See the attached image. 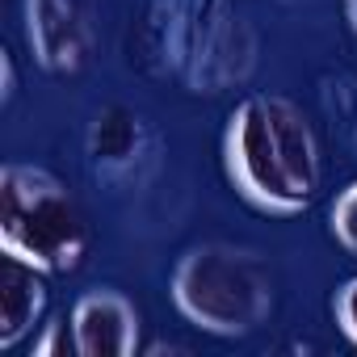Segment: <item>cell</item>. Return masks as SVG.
<instances>
[{"label":"cell","mask_w":357,"mask_h":357,"mask_svg":"<svg viewBox=\"0 0 357 357\" xmlns=\"http://www.w3.org/2000/svg\"><path fill=\"white\" fill-rule=\"evenodd\" d=\"M286 5H294V0H286Z\"/></svg>","instance_id":"15"},{"label":"cell","mask_w":357,"mask_h":357,"mask_svg":"<svg viewBox=\"0 0 357 357\" xmlns=\"http://www.w3.org/2000/svg\"><path fill=\"white\" fill-rule=\"evenodd\" d=\"M231 190L269 219H298L324 190V143L307 109L286 93H248L223 126Z\"/></svg>","instance_id":"1"},{"label":"cell","mask_w":357,"mask_h":357,"mask_svg":"<svg viewBox=\"0 0 357 357\" xmlns=\"http://www.w3.org/2000/svg\"><path fill=\"white\" fill-rule=\"evenodd\" d=\"M0 257L47 278L76 273L89 257V219L63 176L30 160L0 164Z\"/></svg>","instance_id":"4"},{"label":"cell","mask_w":357,"mask_h":357,"mask_svg":"<svg viewBox=\"0 0 357 357\" xmlns=\"http://www.w3.org/2000/svg\"><path fill=\"white\" fill-rule=\"evenodd\" d=\"M168 298L176 315L198 332L219 340H244L273 319L278 278L257 248L206 240L176 257L168 273Z\"/></svg>","instance_id":"3"},{"label":"cell","mask_w":357,"mask_h":357,"mask_svg":"<svg viewBox=\"0 0 357 357\" xmlns=\"http://www.w3.org/2000/svg\"><path fill=\"white\" fill-rule=\"evenodd\" d=\"M328 236L336 240L344 257L357 261V181L336 190V198L328 202Z\"/></svg>","instance_id":"10"},{"label":"cell","mask_w":357,"mask_h":357,"mask_svg":"<svg viewBox=\"0 0 357 357\" xmlns=\"http://www.w3.org/2000/svg\"><path fill=\"white\" fill-rule=\"evenodd\" d=\"M319 97H324V105H328V114H332V126L357 147V80L344 76V72L324 76V80H319Z\"/></svg>","instance_id":"9"},{"label":"cell","mask_w":357,"mask_h":357,"mask_svg":"<svg viewBox=\"0 0 357 357\" xmlns=\"http://www.w3.org/2000/svg\"><path fill=\"white\" fill-rule=\"evenodd\" d=\"M17 84H22V80H17V59H13V51L5 47V51H0V101H5V105L17 97Z\"/></svg>","instance_id":"13"},{"label":"cell","mask_w":357,"mask_h":357,"mask_svg":"<svg viewBox=\"0 0 357 357\" xmlns=\"http://www.w3.org/2000/svg\"><path fill=\"white\" fill-rule=\"evenodd\" d=\"M47 311H51L47 273L5 257V265H0V349L5 353L22 349L47 324Z\"/></svg>","instance_id":"8"},{"label":"cell","mask_w":357,"mask_h":357,"mask_svg":"<svg viewBox=\"0 0 357 357\" xmlns=\"http://www.w3.org/2000/svg\"><path fill=\"white\" fill-rule=\"evenodd\" d=\"M22 30L47 76H76L97 55V0H22Z\"/></svg>","instance_id":"5"},{"label":"cell","mask_w":357,"mask_h":357,"mask_svg":"<svg viewBox=\"0 0 357 357\" xmlns=\"http://www.w3.org/2000/svg\"><path fill=\"white\" fill-rule=\"evenodd\" d=\"M68 319L80 357H135L143 349V311L118 286L84 290L72 303Z\"/></svg>","instance_id":"7"},{"label":"cell","mask_w":357,"mask_h":357,"mask_svg":"<svg viewBox=\"0 0 357 357\" xmlns=\"http://www.w3.org/2000/svg\"><path fill=\"white\" fill-rule=\"evenodd\" d=\"M344 5V26H349V34L357 38V0H340Z\"/></svg>","instance_id":"14"},{"label":"cell","mask_w":357,"mask_h":357,"mask_svg":"<svg viewBox=\"0 0 357 357\" xmlns=\"http://www.w3.org/2000/svg\"><path fill=\"white\" fill-rule=\"evenodd\" d=\"M139 63L194 97L244 89L261 63V38L236 0H143Z\"/></svg>","instance_id":"2"},{"label":"cell","mask_w":357,"mask_h":357,"mask_svg":"<svg viewBox=\"0 0 357 357\" xmlns=\"http://www.w3.org/2000/svg\"><path fill=\"white\" fill-rule=\"evenodd\" d=\"M332 319H336L340 336L357 349V273L336 286V294H332Z\"/></svg>","instance_id":"12"},{"label":"cell","mask_w":357,"mask_h":357,"mask_svg":"<svg viewBox=\"0 0 357 357\" xmlns=\"http://www.w3.org/2000/svg\"><path fill=\"white\" fill-rule=\"evenodd\" d=\"M30 353H34V357H80V353H76L72 319H68V315L47 319V324L30 336Z\"/></svg>","instance_id":"11"},{"label":"cell","mask_w":357,"mask_h":357,"mask_svg":"<svg viewBox=\"0 0 357 357\" xmlns=\"http://www.w3.org/2000/svg\"><path fill=\"white\" fill-rule=\"evenodd\" d=\"M84 155H89V168L101 181L130 185V181H143L155 168L160 139L139 109L114 101V105H101L93 114L89 135H84Z\"/></svg>","instance_id":"6"}]
</instances>
